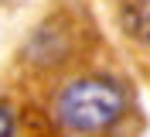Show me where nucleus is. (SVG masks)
Here are the masks:
<instances>
[{"mask_svg": "<svg viewBox=\"0 0 150 137\" xmlns=\"http://www.w3.org/2000/svg\"><path fill=\"white\" fill-rule=\"evenodd\" d=\"M48 120L58 137H123L137 127V103L120 75L75 69L55 82Z\"/></svg>", "mask_w": 150, "mask_h": 137, "instance_id": "obj_1", "label": "nucleus"}, {"mask_svg": "<svg viewBox=\"0 0 150 137\" xmlns=\"http://www.w3.org/2000/svg\"><path fill=\"white\" fill-rule=\"evenodd\" d=\"M75 55H79V27L62 14L38 27L28 41L24 62L34 65V72H62L68 75Z\"/></svg>", "mask_w": 150, "mask_h": 137, "instance_id": "obj_2", "label": "nucleus"}, {"mask_svg": "<svg viewBox=\"0 0 150 137\" xmlns=\"http://www.w3.org/2000/svg\"><path fill=\"white\" fill-rule=\"evenodd\" d=\"M112 10H116L123 34L137 45L150 48V0H116Z\"/></svg>", "mask_w": 150, "mask_h": 137, "instance_id": "obj_3", "label": "nucleus"}, {"mask_svg": "<svg viewBox=\"0 0 150 137\" xmlns=\"http://www.w3.org/2000/svg\"><path fill=\"white\" fill-rule=\"evenodd\" d=\"M0 137H24V127H21V113L10 106L7 100H0Z\"/></svg>", "mask_w": 150, "mask_h": 137, "instance_id": "obj_4", "label": "nucleus"}]
</instances>
